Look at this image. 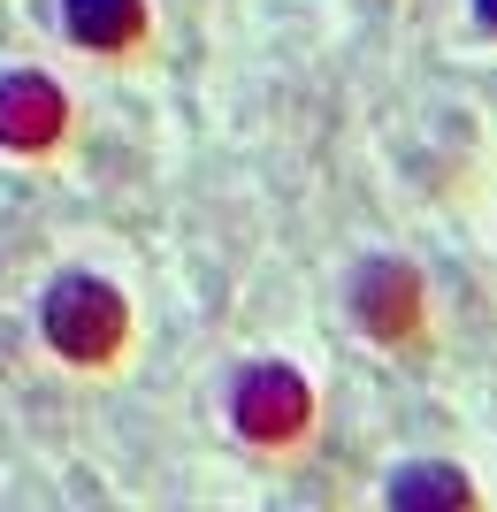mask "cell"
<instances>
[{"label":"cell","mask_w":497,"mask_h":512,"mask_svg":"<svg viewBox=\"0 0 497 512\" xmlns=\"http://www.w3.org/2000/svg\"><path fill=\"white\" fill-rule=\"evenodd\" d=\"M352 306H360V321L383 344H398V337L421 329V276H413L406 260H375L368 276H360V291H352Z\"/></svg>","instance_id":"cell-3"},{"label":"cell","mask_w":497,"mask_h":512,"mask_svg":"<svg viewBox=\"0 0 497 512\" xmlns=\"http://www.w3.org/2000/svg\"><path fill=\"white\" fill-rule=\"evenodd\" d=\"M138 23H146L138 0H69V39L100 46V54H108V46H130Z\"/></svg>","instance_id":"cell-5"},{"label":"cell","mask_w":497,"mask_h":512,"mask_svg":"<svg viewBox=\"0 0 497 512\" xmlns=\"http://www.w3.org/2000/svg\"><path fill=\"white\" fill-rule=\"evenodd\" d=\"M390 505H398V512H429V505H467V482H459L452 467H413V474H398V490H390Z\"/></svg>","instance_id":"cell-6"},{"label":"cell","mask_w":497,"mask_h":512,"mask_svg":"<svg viewBox=\"0 0 497 512\" xmlns=\"http://www.w3.org/2000/svg\"><path fill=\"white\" fill-rule=\"evenodd\" d=\"M46 344L62 360H85V367L115 360V344H123V299L92 276H62L46 291Z\"/></svg>","instance_id":"cell-1"},{"label":"cell","mask_w":497,"mask_h":512,"mask_svg":"<svg viewBox=\"0 0 497 512\" xmlns=\"http://www.w3.org/2000/svg\"><path fill=\"white\" fill-rule=\"evenodd\" d=\"M62 92L46 85V77H8L0 85V146H16V153H39V146H54L62 138Z\"/></svg>","instance_id":"cell-4"},{"label":"cell","mask_w":497,"mask_h":512,"mask_svg":"<svg viewBox=\"0 0 497 512\" xmlns=\"http://www.w3.org/2000/svg\"><path fill=\"white\" fill-rule=\"evenodd\" d=\"M238 428L253 444H291L306 428V383L291 367H253L238 383Z\"/></svg>","instance_id":"cell-2"}]
</instances>
